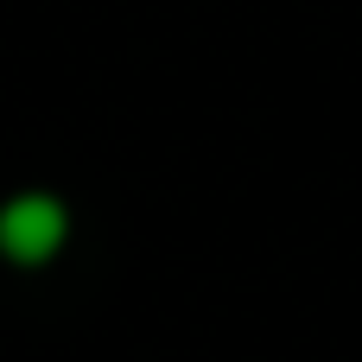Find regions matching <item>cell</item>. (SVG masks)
Segmentation results:
<instances>
[{
    "label": "cell",
    "instance_id": "cell-1",
    "mask_svg": "<svg viewBox=\"0 0 362 362\" xmlns=\"http://www.w3.org/2000/svg\"><path fill=\"white\" fill-rule=\"evenodd\" d=\"M70 242V204L57 191H13L0 204V255L13 267H45Z\"/></svg>",
    "mask_w": 362,
    "mask_h": 362
}]
</instances>
